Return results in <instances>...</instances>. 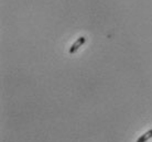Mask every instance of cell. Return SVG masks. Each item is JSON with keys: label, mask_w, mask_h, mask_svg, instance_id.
Returning <instances> with one entry per match:
<instances>
[{"label": "cell", "mask_w": 152, "mask_h": 142, "mask_svg": "<svg viewBox=\"0 0 152 142\" xmlns=\"http://www.w3.org/2000/svg\"><path fill=\"white\" fill-rule=\"evenodd\" d=\"M151 138H152V129L151 130H148L145 133H143L141 137H139L137 142H147L149 139H151Z\"/></svg>", "instance_id": "7a4b0ae2"}, {"label": "cell", "mask_w": 152, "mask_h": 142, "mask_svg": "<svg viewBox=\"0 0 152 142\" xmlns=\"http://www.w3.org/2000/svg\"><path fill=\"white\" fill-rule=\"evenodd\" d=\"M85 42H86V38H85V36H80V38H78L75 42L72 44L71 49H69V53H71V54L76 53V52L78 51V49H80V46L83 45Z\"/></svg>", "instance_id": "6da1fadb"}]
</instances>
